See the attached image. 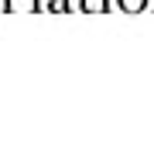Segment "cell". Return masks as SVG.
<instances>
[{
	"label": "cell",
	"instance_id": "3957f363",
	"mask_svg": "<svg viewBox=\"0 0 154 147\" xmlns=\"http://www.w3.org/2000/svg\"><path fill=\"white\" fill-rule=\"evenodd\" d=\"M45 11L62 14V11H69V0H45Z\"/></svg>",
	"mask_w": 154,
	"mask_h": 147
},
{
	"label": "cell",
	"instance_id": "7a4b0ae2",
	"mask_svg": "<svg viewBox=\"0 0 154 147\" xmlns=\"http://www.w3.org/2000/svg\"><path fill=\"white\" fill-rule=\"evenodd\" d=\"M38 0H7V11H34Z\"/></svg>",
	"mask_w": 154,
	"mask_h": 147
},
{
	"label": "cell",
	"instance_id": "5b68a950",
	"mask_svg": "<svg viewBox=\"0 0 154 147\" xmlns=\"http://www.w3.org/2000/svg\"><path fill=\"white\" fill-rule=\"evenodd\" d=\"M0 11H7V0H0Z\"/></svg>",
	"mask_w": 154,
	"mask_h": 147
},
{
	"label": "cell",
	"instance_id": "6da1fadb",
	"mask_svg": "<svg viewBox=\"0 0 154 147\" xmlns=\"http://www.w3.org/2000/svg\"><path fill=\"white\" fill-rule=\"evenodd\" d=\"M116 4H120V11H127V14H137V11L147 7V0H116Z\"/></svg>",
	"mask_w": 154,
	"mask_h": 147
},
{
	"label": "cell",
	"instance_id": "277c9868",
	"mask_svg": "<svg viewBox=\"0 0 154 147\" xmlns=\"http://www.w3.org/2000/svg\"><path fill=\"white\" fill-rule=\"evenodd\" d=\"M82 11H93V14H99V11H106V0H82Z\"/></svg>",
	"mask_w": 154,
	"mask_h": 147
}]
</instances>
